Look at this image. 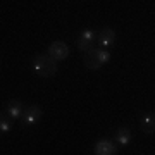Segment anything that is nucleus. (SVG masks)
Returning <instances> with one entry per match:
<instances>
[{
  "instance_id": "f257e3e1",
  "label": "nucleus",
  "mask_w": 155,
  "mask_h": 155,
  "mask_svg": "<svg viewBox=\"0 0 155 155\" xmlns=\"http://www.w3.org/2000/svg\"><path fill=\"white\" fill-rule=\"evenodd\" d=\"M57 62L48 54H38L33 59V71L40 78H54L57 74Z\"/></svg>"
},
{
  "instance_id": "f03ea898",
  "label": "nucleus",
  "mask_w": 155,
  "mask_h": 155,
  "mask_svg": "<svg viewBox=\"0 0 155 155\" xmlns=\"http://www.w3.org/2000/svg\"><path fill=\"white\" fill-rule=\"evenodd\" d=\"M112 54L105 48H100V47H95L93 50H90L88 54H84V66L90 71H97L102 66H105L107 62L110 61Z\"/></svg>"
},
{
  "instance_id": "7ed1b4c3",
  "label": "nucleus",
  "mask_w": 155,
  "mask_h": 155,
  "mask_svg": "<svg viewBox=\"0 0 155 155\" xmlns=\"http://www.w3.org/2000/svg\"><path fill=\"white\" fill-rule=\"evenodd\" d=\"M97 36H98V35L95 33L93 29H90V28L83 29L81 35L78 36V41H76L78 50H79V52H83V54H88L90 50H93L95 48V43H97Z\"/></svg>"
},
{
  "instance_id": "20e7f679",
  "label": "nucleus",
  "mask_w": 155,
  "mask_h": 155,
  "mask_svg": "<svg viewBox=\"0 0 155 155\" xmlns=\"http://www.w3.org/2000/svg\"><path fill=\"white\" fill-rule=\"evenodd\" d=\"M41 116H43V110L38 105H29L24 109V114L21 117V124L24 127H33L41 121Z\"/></svg>"
},
{
  "instance_id": "39448f33",
  "label": "nucleus",
  "mask_w": 155,
  "mask_h": 155,
  "mask_svg": "<svg viewBox=\"0 0 155 155\" xmlns=\"http://www.w3.org/2000/svg\"><path fill=\"white\" fill-rule=\"evenodd\" d=\"M47 54H48L55 62H62L69 57V47H67V43H64V41H54V43L48 47Z\"/></svg>"
},
{
  "instance_id": "423d86ee",
  "label": "nucleus",
  "mask_w": 155,
  "mask_h": 155,
  "mask_svg": "<svg viewBox=\"0 0 155 155\" xmlns=\"http://www.w3.org/2000/svg\"><path fill=\"white\" fill-rule=\"evenodd\" d=\"M97 43L100 45V48L109 50L110 47H114V43H116V31L112 28L100 29L98 36H97Z\"/></svg>"
},
{
  "instance_id": "0eeeda50",
  "label": "nucleus",
  "mask_w": 155,
  "mask_h": 155,
  "mask_svg": "<svg viewBox=\"0 0 155 155\" xmlns=\"http://www.w3.org/2000/svg\"><path fill=\"white\" fill-rule=\"evenodd\" d=\"M93 152L95 155H116L117 147L110 140H98L93 147Z\"/></svg>"
},
{
  "instance_id": "6e6552de",
  "label": "nucleus",
  "mask_w": 155,
  "mask_h": 155,
  "mask_svg": "<svg viewBox=\"0 0 155 155\" xmlns=\"http://www.w3.org/2000/svg\"><path fill=\"white\" fill-rule=\"evenodd\" d=\"M24 109H26V107L22 105L21 100H11V102L7 104V107H5V114L11 117L12 121H17V119H21L22 117Z\"/></svg>"
},
{
  "instance_id": "1a4fd4ad",
  "label": "nucleus",
  "mask_w": 155,
  "mask_h": 155,
  "mask_svg": "<svg viewBox=\"0 0 155 155\" xmlns=\"http://www.w3.org/2000/svg\"><path fill=\"white\" fill-rule=\"evenodd\" d=\"M140 126L141 131L147 134H153L155 133V116L150 112H141L140 116Z\"/></svg>"
},
{
  "instance_id": "9d476101",
  "label": "nucleus",
  "mask_w": 155,
  "mask_h": 155,
  "mask_svg": "<svg viewBox=\"0 0 155 155\" xmlns=\"http://www.w3.org/2000/svg\"><path fill=\"white\" fill-rule=\"evenodd\" d=\"M114 141H116L117 147H126L133 141V133L129 127H119L117 129L116 136H114Z\"/></svg>"
},
{
  "instance_id": "9b49d317",
  "label": "nucleus",
  "mask_w": 155,
  "mask_h": 155,
  "mask_svg": "<svg viewBox=\"0 0 155 155\" xmlns=\"http://www.w3.org/2000/svg\"><path fill=\"white\" fill-rule=\"evenodd\" d=\"M12 124H14V121H12L11 117L7 116V114H2V116H0V133L2 134L9 133L12 129Z\"/></svg>"
}]
</instances>
